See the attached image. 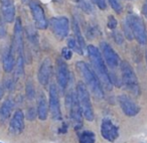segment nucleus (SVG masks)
I'll list each match as a JSON object with an SVG mask.
<instances>
[{"label":"nucleus","mask_w":147,"mask_h":143,"mask_svg":"<svg viewBox=\"0 0 147 143\" xmlns=\"http://www.w3.org/2000/svg\"><path fill=\"white\" fill-rule=\"evenodd\" d=\"M87 49H88V55L91 59V63L94 67L95 75L99 79L101 85H103L106 88V90L111 91L113 89V82L106 69V65H105L102 53L99 51V49L95 45H89Z\"/></svg>","instance_id":"f257e3e1"},{"label":"nucleus","mask_w":147,"mask_h":143,"mask_svg":"<svg viewBox=\"0 0 147 143\" xmlns=\"http://www.w3.org/2000/svg\"><path fill=\"white\" fill-rule=\"evenodd\" d=\"M77 67L79 72L81 73L82 77L84 78L89 90L91 91L93 95L99 100H102L104 98V91H103L102 85H101L99 79L95 75L93 69L87 65L85 61H78L77 63Z\"/></svg>","instance_id":"f03ea898"},{"label":"nucleus","mask_w":147,"mask_h":143,"mask_svg":"<svg viewBox=\"0 0 147 143\" xmlns=\"http://www.w3.org/2000/svg\"><path fill=\"white\" fill-rule=\"evenodd\" d=\"M76 95L78 99V103L80 105L81 111L83 113V116L88 121L94 120V110H93L92 103H91L90 94H89L88 88L86 85L82 82H79L77 84Z\"/></svg>","instance_id":"7ed1b4c3"},{"label":"nucleus","mask_w":147,"mask_h":143,"mask_svg":"<svg viewBox=\"0 0 147 143\" xmlns=\"http://www.w3.org/2000/svg\"><path fill=\"white\" fill-rule=\"evenodd\" d=\"M121 67V75H122V80L124 85L127 87L129 91L132 92L135 96H138L140 94V88H139L138 79L135 75L133 67L131 65L126 61H122L120 63Z\"/></svg>","instance_id":"20e7f679"},{"label":"nucleus","mask_w":147,"mask_h":143,"mask_svg":"<svg viewBox=\"0 0 147 143\" xmlns=\"http://www.w3.org/2000/svg\"><path fill=\"white\" fill-rule=\"evenodd\" d=\"M127 21L130 25L131 31H132L133 37L136 38V40L140 43L141 45H145L147 43V33L145 29L144 22L140 17L137 15L131 14L127 16Z\"/></svg>","instance_id":"39448f33"},{"label":"nucleus","mask_w":147,"mask_h":143,"mask_svg":"<svg viewBox=\"0 0 147 143\" xmlns=\"http://www.w3.org/2000/svg\"><path fill=\"white\" fill-rule=\"evenodd\" d=\"M65 103H67V106L69 107V116L75 125H76V128H80L82 126V111H81L80 105L78 103V99H77L76 92L75 93H69L65 97Z\"/></svg>","instance_id":"423d86ee"},{"label":"nucleus","mask_w":147,"mask_h":143,"mask_svg":"<svg viewBox=\"0 0 147 143\" xmlns=\"http://www.w3.org/2000/svg\"><path fill=\"white\" fill-rule=\"evenodd\" d=\"M49 26H51L53 34L59 39L65 38L69 34V23L67 17H53L49 21Z\"/></svg>","instance_id":"0eeeda50"},{"label":"nucleus","mask_w":147,"mask_h":143,"mask_svg":"<svg viewBox=\"0 0 147 143\" xmlns=\"http://www.w3.org/2000/svg\"><path fill=\"white\" fill-rule=\"evenodd\" d=\"M49 112L53 120H61V110L59 104V97L57 93V88L55 84H51L49 87Z\"/></svg>","instance_id":"6e6552de"},{"label":"nucleus","mask_w":147,"mask_h":143,"mask_svg":"<svg viewBox=\"0 0 147 143\" xmlns=\"http://www.w3.org/2000/svg\"><path fill=\"white\" fill-rule=\"evenodd\" d=\"M13 43L12 49L17 53V57H23V51H24V43H23V30L21 25L20 18H17L14 25V32H13Z\"/></svg>","instance_id":"1a4fd4ad"},{"label":"nucleus","mask_w":147,"mask_h":143,"mask_svg":"<svg viewBox=\"0 0 147 143\" xmlns=\"http://www.w3.org/2000/svg\"><path fill=\"white\" fill-rule=\"evenodd\" d=\"M101 51H102V57L104 59V61H106V63L111 69H116L118 65H120V57L109 43L105 41L101 42Z\"/></svg>","instance_id":"9d476101"},{"label":"nucleus","mask_w":147,"mask_h":143,"mask_svg":"<svg viewBox=\"0 0 147 143\" xmlns=\"http://www.w3.org/2000/svg\"><path fill=\"white\" fill-rule=\"evenodd\" d=\"M29 7H30L31 14L34 19L35 26L39 29H45L49 25V22L45 17V11H43L42 7L36 2V1H31L29 3Z\"/></svg>","instance_id":"9b49d317"},{"label":"nucleus","mask_w":147,"mask_h":143,"mask_svg":"<svg viewBox=\"0 0 147 143\" xmlns=\"http://www.w3.org/2000/svg\"><path fill=\"white\" fill-rule=\"evenodd\" d=\"M69 73L67 69V65L61 59H57V85L61 90H65L69 84Z\"/></svg>","instance_id":"f8f14e48"},{"label":"nucleus","mask_w":147,"mask_h":143,"mask_svg":"<svg viewBox=\"0 0 147 143\" xmlns=\"http://www.w3.org/2000/svg\"><path fill=\"white\" fill-rule=\"evenodd\" d=\"M118 101L122 111L124 114L128 117H134L140 112V108L137 106L136 103L133 102L128 96L126 95H121L118 97Z\"/></svg>","instance_id":"ddd939ff"},{"label":"nucleus","mask_w":147,"mask_h":143,"mask_svg":"<svg viewBox=\"0 0 147 143\" xmlns=\"http://www.w3.org/2000/svg\"><path fill=\"white\" fill-rule=\"evenodd\" d=\"M101 134L103 138L110 142H114L119 136V131L116 125L113 124V122L109 119H104L101 125Z\"/></svg>","instance_id":"4468645a"},{"label":"nucleus","mask_w":147,"mask_h":143,"mask_svg":"<svg viewBox=\"0 0 147 143\" xmlns=\"http://www.w3.org/2000/svg\"><path fill=\"white\" fill-rule=\"evenodd\" d=\"M24 130V114L22 111H15L14 115L12 116L9 124V131L12 134H20Z\"/></svg>","instance_id":"2eb2a0df"},{"label":"nucleus","mask_w":147,"mask_h":143,"mask_svg":"<svg viewBox=\"0 0 147 143\" xmlns=\"http://www.w3.org/2000/svg\"><path fill=\"white\" fill-rule=\"evenodd\" d=\"M51 75V61L49 59H45L40 65L38 69V81L41 85L45 86L49 83Z\"/></svg>","instance_id":"dca6fc26"},{"label":"nucleus","mask_w":147,"mask_h":143,"mask_svg":"<svg viewBox=\"0 0 147 143\" xmlns=\"http://www.w3.org/2000/svg\"><path fill=\"white\" fill-rule=\"evenodd\" d=\"M3 18L7 22H12L15 17V7L12 0H0Z\"/></svg>","instance_id":"f3484780"},{"label":"nucleus","mask_w":147,"mask_h":143,"mask_svg":"<svg viewBox=\"0 0 147 143\" xmlns=\"http://www.w3.org/2000/svg\"><path fill=\"white\" fill-rule=\"evenodd\" d=\"M14 51H13L12 47H8L3 53L2 57V65L3 69L6 73H10L13 69H14Z\"/></svg>","instance_id":"a211bd4d"},{"label":"nucleus","mask_w":147,"mask_h":143,"mask_svg":"<svg viewBox=\"0 0 147 143\" xmlns=\"http://www.w3.org/2000/svg\"><path fill=\"white\" fill-rule=\"evenodd\" d=\"M37 116L40 120H47L49 116V105H47V99L43 93H40L37 102Z\"/></svg>","instance_id":"6ab92c4d"},{"label":"nucleus","mask_w":147,"mask_h":143,"mask_svg":"<svg viewBox=\"0 0 147 143\" xmlns=\"http://www.w3.org/2000/svg\"><path fill=\"white\" fill-rule=\"evenodd\" d=\"M13 109V101L11 99H6L4 102L2 103L1 107H0V118L2 120H6L9 118L11 115Z\"/></svg>","instance_id":"aec40b11"},{"label":"nucleus","mask_w":147,"mask_h":143,"mask_svg":"<svg viewBox=\"0 0 147 143\" xmlns=\"http://www.w3.org/2000/svg\"><path fill=\"white\" fill-rule=\"evenodd\" d=\"M74 32H75V35H76V40L78 42L79 47H81L83 51H84V49H85V40L82 36V33H81V30H80V26H79L78 22L76 20H74Z\"/></svg>","instance_id":"412c9836"},{"label":"nucleus","mask_w":147,"mask_h":143,"mask_svg":"<svg viewBox=\"0 0 147 143\" xmlns=\"http://www.w3.org/2000/svg\"><path fill=\"white\" fill-rule=\"evenodd\" d=\"M80 143H95V134L92 131H84L79 137Z\"/></svg>","instance_id":"4be33fe9"},{"label":"nucleus","mask_w":147,"mask_h":143,"mask_svg":"<svg viewBox=\"0 0 147 143\" xmlns=\"http://www.w3.org/2000/svg\"><path fill=\"white\" fill-rule=\"evenodd\" d=\"M16 71H15V75L16 77H20L24 73V59L23 57H17L16 59Z\"/></svg>","instance_id":"5701e85b"},{"label":"nucleus","mask_w":147,"mask_h":143,"mask_svg":"<svg viewBox=\"0 0 147 143\" xmlns=\"http://www.w3.org/2000/svg\"><path fill=\"white\" fill-rule=\"evenodd\" d=\"M67 45H69V47L71 51H77L79 55H83V53H84V51H83L82 49H81V47H79L77 40L76 39H74L73 37H71V38H69V40H67Z\"/></svg>","instance_id":"b1692460"},{"label":"nucleus","mask_w":147,"mask_h":143,"mask_svg":"<svg viewBox=\"0 0 147 143\" xmlns=\"http://www.w3.org/2000/svg\"><path fill=\"white\" fill-rule=\"evenodd\" d=\"M25 91H26V97L29 99V100H33L35 97V89L33 84L28 81L26 84V87H25Z\"/></svg>","instance_id":"393cba45"},{"label":"nucleus","mask_w":147,"mask_h":143,"mask_svg":"<svg viewBox=\"0 0 147 143\" xmlns=\"http://www.w3.org/2000/svg\"><path fill=\"white\" fill-rule=\"evenodd\" d=\"M124 32H125V35H126V37L129 39V40H132V39L134 38V37H133V34H132V31H131L130 25H129L127 19L125 20V22H124Z\"/></svg>","instance_id":"a878e982"},{"label":"nucleus","mask_w":147,"mask_h":143,"mask_svg":"<svg viewBox=\"0 0 147 143\" xmlns=\"http://www.w3.org/2000/svg\"><path fill=\"white\" fill-rule=\"evenodd\" d=\"M108 1H109V3H110L111 7H112L117 13H120L121 11H122V6H121V4L119 3L118 0H108Z\"/></svg>","instance_id":"bb28decb"},{"label":"nucleus","mask_w":147,"mask_h":143,"mask_svg":"<svg viewBox=\"0 0 147 143\" xmlns=\"http://www.w3.org/2000/svg\"><path fill=\"white\" fill-rule=\"evenodd\" d=\"M71 55H73V51L69 49H67V47H63V51H61V57H63V59H65V61H69V59H71Z\"/></svg>","instance_id":"cd10ccee"},{"label":"nucleus","mask_w":147,"mask_h":143,"mask_svg":"<svg viewBox=\"0 0 147 143\" xmlns=\"http://www.w3.org/2000/svg\"><path fill=\"white\" fill-rule=\"evenodd\" d=\"M108 27L110 29H115L117 27V20L113 15H110L108 19Z\"/></svg>","instance_id":"c85d7f7f"},{"label":"nucleus","mask_w":147,"mask_h":143,"mask_svg":"<svg viewBox=\"0 0 147 143\" xmlns=\"http://www.w3.org/2000/svg\"><path fill=\"white\" fill-rule=\"evenodd\" d=\"M5 35H6V28H5L3 21L0 19V38L5 37Z\"/></svg>","instance_id":"c756f323"},{"label":"nucleus","mask_w":147,"mask_h":143,"mask_svg":"<svg viewBox=\"0 0 147 143\" xmlns=\"http://www.w3.org/2000/svg\"><path fill=\"white\" fill-rule=\"evenodd\" d=\"M27 118L29 120H34L35 118V110L33 108H29L28 109V112H27Z\"/></svg>","instance_id":"7c9ffc66"},{"label":"nucleus","mask_w":147,"mask_h":143,"mask_svg":"<svg viewBox=\"0 0 147 143\" xmlns=\"http://www.w3.org/2000/svg\"><path fill=\"white\" fill-rule=\"evenodd\" d=\"M99 7L101 9H105L106 8V0H95Z\"/></svg>","instance_id":"2f4dec72"},{"label":"nucleus","mask_w":147,"mask_h":143,"mask_svg":"<svg viewBox=\"0 0 147 143\" xmlns=\"http://www.w3.org/2000/svg\"><path fill=\"white\" fill-rule=\"evenodd\" d=\"M12 82H11V80H8L7 81V83H5L4 84V86H6V88L7 89H9V90H10L11 88H12Z\"/></svg>","instance_id":"473e14b6"},{"label":"nucleus","mask_w":147,"mask_h":143,"mask_svg":"<svg viewBox=\"0 0 147 143\" xmlns=\"http://www.w3.org/2000/svg\"><path fill=\"white\" fill-rule=\"evenodd\" d=\"M142 11H143V13H144V14H146V13H147V0H145V3H144V5H143Z\"/></svg>","instance_id":"72a5a7b5"},{"label":"nucleus","mask_w":147,"mask_h":143,"mask_svg":"<svg viewBox=\"0 0 147 143\" xmlns=\"http://www.w3.org/2000/svg\"><path fill=\"white\" fill-rule=\"evenodd\" d=\"M3 95H4V88L0 87V100L3 98Z\"/></svg>","instance_id":"f704fd0d"},{"label":"nucleus","mask_w":147,"mask_h":143,"mask_svg":"<svg viewBox=\"0 0 147 143\" xmlns=\"http://www.w3.org/2000/svg\"><path fill=\"white\" fill-rule=\"evenodd\" d=\"M22 1V3H24V4H27V3L30 2V0H21Z\"/></svg>","instance_id":"c9c22d12"},{"label":"nucleus","mask_w":147,"mask_h":143,"mask_svg":"<svg viewBox=\"0 0 147 143\" xmlns=\"http://www.w3.org/2000/svg\"><path fill=\"white\" fill-rule=\"evenodd\" d=\"M145 55H146V61H147V51H146V53H145Z\"/></svg>","instance_id":"e433bc0d"},{"label":"nucleus","mask_w":147,"mask_h":143,"mask_svg":"<svg viewBox=\"0 0 147 143\" xmlns=\"http://www.w3.org/2000/svg\"><path fill=\"white\" fill-rule=\"evenodd\" d=\"M0 143H1V142H0Z\"/></svg>","instance_id":"4c0bfd02"}]
</instances>
